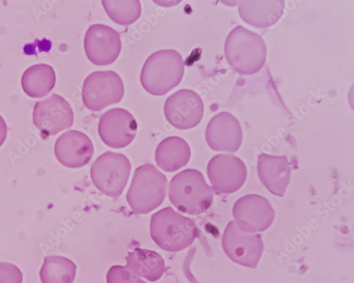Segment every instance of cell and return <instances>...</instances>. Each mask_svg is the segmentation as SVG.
<instances>
[{"label":"cell","mask_w":354,"mask_h":283,"mask_svg":"<svg viewBox=\"0 0 354 283\" xmlns=\"http://www.w3.org/2000/svg\"><path fill=\"white\" fill-rule=\"evenodd\" d=\"M185 66V61L178 51L158 50L146 60L141 71L140 82L147 92L163 96L181 82Z\"/></svg>","instance_id":"cell-1"},{"label":"cell","mask_w":354,"mask_h":283,"mask_svg":"<svg viewBox=\"0 0 354 283\" xmlns=\"http://www.w3.org/2000/svg\"><path fill=\"white\" fill-rule=\"evenodd\" d=\"M225 54L227 62L236 71L252 75L263 67L268 48L260 35L239 26L226 39Z\"/></svg>","instance_id":"cell-2"},{"label":"cell","mask_w":354,"mask_h":283,"mask_svg":"<svg viewBox=\"0 0 354 283\" xmlns=\"http://www.w3.org/2000/svg\"><path fill=\"white\" fill-rule=\"evenodd\" d=\"M169 197L177 209L196 215L211 207L214 193L201 173L189 168L172 178L169 186Z\"/></svg>","instance_id":"cell-3"},{"label":"cell","mask_w":354,"mask_h":283,"mask_svg":"<svg viewBox=\"0 0 354 283\" xmlns=\"http://www.w3.org/2000/svg\"><path fill=\"white\" fill-rule=\"evenodd\" d=\"M151 235L162 249L179 252L194 243L198 231L194 221L168 207L153 215Z\"/></svg>","instance_id":"cell-4"},{"label":"cell","mask_w":354,"mask_h":283,"mask_svg":"<svg viewBox=\"0 0 354 283\" xmlns=\"http://www.w3.org/2000/svg\"><path fill=\"white\" fill-rule=\"evenodd\" d=\"M167 179L153 164H145L135 171L127 195L135 215L149 213L162 205L167 194Z\"/></svg>","instance_id":"cell-5"},{"label":"cell","mask_w":354,"mask_h":283,"mask_svg":"<svg viewBox=\"0 0 354 283\" xmlns=\"http://www.w3.org/2000/svg\"><path fill=\"white\" fill-rule=\"evenodd\" d=\"M131 172L129 159L121 153L108 151L93 163L91 178L104 195L116 198L124 192Z\"/></svg>","instance_id":"cell-6"},{"label":"cell","mask_w":354,"mask_h":283,"mask_svg":"<svg viewBox=\"0 0 354 283\" xmlns=\"http://www.w3.org/2000/svg\"><path fill=\"white\" fill-rule=\"evenodd\" d=\"M125 92L121 77L113 71H97L88 75L82 87V101L93 111L122 101Z\"/></svg>","instance_id":"cell-7"},{"label":"cell","mask_w":354,"mask_h":283,"mask_svg":"<svg viewBox=\"0 0 354 283\" xmlns=\"http://www.w3.org/2000/svg\"><path fill=\"white\" fill-rule=\"evenodd\" d=\"M222 245L233 262L250 269L257 268L263 250L261 236L241 231L234 221L226 226Z\"/></svg>","instance_id":"cell-8"},{"label":"cell","mask_w":354,"mask_h":283,"mask_svg":"<svg viewBox=\"0 0 354 283\" xmlns=\"http://www.w3.org/2000/svg\"><path fill=\"white\" fill-rule=\"evenodd\" d=\"M232 214L239 228L250 233L268 230L275 217V211L267 198L255 194L240 198L233 206Z\"/></svg>","instance_id":"cell-9"},{"label":"cell","mask_w":354,"mask_h":283,"mask_svg":"<svg viewBox=\"0 0 354 283\" xmlns=\"http://www.w3.org/2000/svg\"><path fill=\"white\" fill-rule=\"evenodd\" d=\"M33 121L44 137H48L71 128L74 124V113L70 104L63 97L53 94L48 99L36 103Z\"/></svg>","instance_id":"cell-10"},{"label":"cell","mask_w":354,"mask_h":283,"mask_svg":"<svg viewBox=\"0 0 354 283\" xmlns=\"http://www.w3.org/2000/svg\"><path fill=\"white\" fill-rule=\"evenodd\" d=\"M207 173L213 190L217 194H230L244 185L248 169L244 162L232 155H218L209 162Z\"/></svg>","instance_id":"cell-11"},{"label":"cell","mask_w":354,"mask_h":283,"mask_svg":"<svg viewBox=\"0 0 354 283\" xmlns=\"http://www.w3.org/2000/svg\"><path fill=\"white\" fill-rule=\"evenodd\" d=\"M167 121L174 128L187 130L197 126L204 113V104L194 91L181 90L170 96L164 108Z\"/></svg>","instance_id":"cell-12"},{"label":"cell","mask_w":354,"mask_h":283,"mask_svg":"<svg viewBox=\"0 0 354 283\" xmlns=\"http://www.w3.org/2000/svg\"><path fill=\"white\" fill-rule=\"evenodd\" d=\"M84 45L88 59L100 66L114 63L122 50L120 35L104 24H94L88 28Z\"/></svg>","instance_id":"cell-13"},{"label":"cell","mask_w":354,"mask_h":283,"mask_svg":"<svg viewBox=\"0 0 354 283\" xmlns=\"http://www.w3.org/2000/svg\"><path fill=\"white\" fill-rule=\"evenodd\" d=\"M137 129V122L131 113L120 108L104 113L98 126L102 140L113 149H122L129 146L136 135Z\"/></svg>","instance_id":"cell-14"},{"label":"cell","mask_w":354,"mask_h":283,"mask_svg":"<svg viewBox=\"0 0 354 283\" xmlns=\"http://www.w3.org/2000/svg\"><path fill=\"white\" fill-rule=\"evenodd\" d=\"M205 139L214 151L236 153L240 149L243 139L241 123L228 112L219 113L206 128Z\"/></svg>","instance_id":"cell-15"},{"label":"cell","mask_w":354,"mask_h":283,"mask_svg":"<svg viewBox=\"0 0 354 283\" xmlns=\"http://www.w3.org/2000/svg\"><path fill=\"white\" fill-rule=\"evenodd\" d=\"M93 154L94 147L91 139L78 130L67 131L55 142V157L66 167H82L90 162Z\"/></svg>","instance_id":"cell-16"},{"label":"cell","mask_w":354,"mask_h":283,"mask_svg":"<svg viewBox=\"0 0 354 283\" xmlns=\"http://www.w3.org/2000/svg\"><path fill=\"white\" fill-rule=\"evenodd\" d=\"M257 170L263 185L274 195L283 197L290 181L292 170L286 156L261 154Z\"/></svg>","instance_id":"cell-17"},{"label":"cell","mask_w":354,"mask_h":283,"mask_svg":"<svg viewBox=\"0 0 354 283\" xmlns=\"http://www.w3.org/2000/svg\"><path fill=\"white\" fill-rule=\"evenodd\" d=\"M238 3L241 19L253 26L262 28L275 24L282 17L285 8L283 0H255Z\"/></svg>","instance_id":"cell-18"},{"label":"cell","mask_w":354,"mask_h":283,"mask_svg":"<svg viewBox=\"0 0 354 283\" xmlns=\"http://www.w3.org/2000/svg\"><path fill=\"white\" fill-rule=\"evenodd\" d=\"M191 158V149L187 142L172 136L163 139L157 148V164L167 173H174L185 166Z\"/></svg>","instance_id":"cell-19"},{"label":"cell","mask_w":354,"mask_h":283,"mask_svg":"<svg viewBox=\"0 0 354 283\" xmlns=\"http://www.w3.org/2000/svg\"><path fill=\"white\" fill-rule=\"evenodd\" d=\"M127 267L137 275L151 282L160 280L165 272V262L156 251L136 248L126 258Z\"/></svg>","instance_id":"cell-20"},{"label":"cell","mask_w":354,"mask_h":283,"mask_svg":"<svg viewBox=\"0 0 354 283\" xmlns=\"http://www.w3.org/2000/svg\"><path fill=\"white\" fill-rule=\"evenodd\" d=\"M55 81L56 76L53 67L46 64H37L29 67L24 72L21 86L29 97L41 98L51 92Z\"/></svg>","instance_id":"cell-21"},{"label":"cell","mask_w":354,"mask_h":283,"mask_svg":"<svg viewBox=\"0 0 354 283\" xmlns=\"http://www.w3.org/2000/svg\"><path fill=\"white\" fill-rule=\"evenodd\" d=\"M76 271V265L71 260L49 256L45 258L39 275L42 283H73Z\"/></svg>","instance_id":"cell-22"},{"label":"cell","mask_w":354,"mask_h":283,"mask_svg":"<svg viewBox=\"0 0 354 283\" xmlns=\"http://www.w3.org/2000/svg\"><path fill=\"white\" fill-rule=\"evenodd\" d=\"M102 3L111 19L118 24L130 25L141 14V4L138 0H104Z\"/></svg>","instance_id":"cell-23"},{"label":"cell","mask_w":354,"mask_h":283,"mask_svg":"<svg viewBox=\"0 0 354 283\" xmlns=\"http://www.w3.org/2000/svg\"><path fill=\"white\" fill-rule=\"evenodd\" d=\"M107 283H146L127 267L113 266L107 273Z\"/></svg>","instance_id":"cell-24"},{"label":"cell","mask_w":354,"mask_h":283,"mask_svg":"<svg viewBox=\"0 0 354 283\" xmlns=\"http://www.w3.org/2000/svg\"><path fill=\"white\" fill-rule=\"evenodd\" d=\"M23 273L17 266L0 262V283H22Z\"/></svg>","instance_id":"cell-25"},{"label":"cell","mask_w":354,"mask_h":283,"mask_svg":"<svg viewBox=\"0 0 354 283\" xmlns=\"http://www.w3.org/2000/svg\"><path fill=\"white\" fill-rule=\"evenodd\" d=\"M8 127L3 118L0 116V147H1L7 138Z\"/></svg>","instance_id":"cell-26"}]
</instances>
